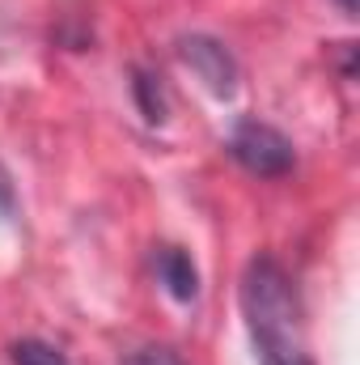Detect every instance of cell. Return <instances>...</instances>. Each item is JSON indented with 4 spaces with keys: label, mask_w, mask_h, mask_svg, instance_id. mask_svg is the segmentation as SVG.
<instances>
[{
    "label": "cell",
    "mask_w": 360,
    "mask_h": 365,
    "mask_svg": "<svg viewBox=\"0 0 360 365\" xmlns=\"http://www.w3.org/2000/svg\"><path fill=\"white\" fill-rule=\"evenodd\" d=\"M250 340L259 349V357L275 353H301L305 349V310H301V293L292 284V276L284 272L280 259L255 255L242 272L238 289Z\"/></svg>",
    "instance_id": "obj_1"
},
{
    "label": "cell",
    "mask_w": 360,
    "mask_h": 365,
    "mask_svg": "<svg viewBox=\"0 0 360 365\" xmlns=\"http://www.w3.org/2000/svg\"><path fill=\"white\" fill-rule=\"evenodd\" d=\"M225 149H229V158H233L242 170H250V175H259V179H284V175L297 166L292 140H288L280 128L263 123V119H238V128L229 132Z\"/></svg>",
    "instance_id": "obj_2"
},
{
    "label": "cell",
    "mask_w": 360,
    "mask_h": 365,
    "mask_svg": "<svg viewBox=\"0 0 360 365\" xmlns=\"http://www.w3.org/2000/svg\"><path fill=\"white\" fill-rule=\"evenodd\" d=\"M179 60L208 86V90L216 93V98H233L238 93V60H233V51L221 43V38H212V34H182L179 38Z\"/></svg>",
    "instance_id": "obj_3"
},
{
    "label": "cell",
    "mask_w": 360,
    "mask_h": 365,
    "mask_svg": "<svg viewBox=\"0 0 360 365\" xmlns=\"http://www.w3.org/2000/svg\"><path fill=\"white\" fill-rule=\"evenodd\" d=\"M153 272H157V280L166 284V293L174 302H195L199 297V268L182 247H170V242L157 247L153 251Z\"/></svg>",
    "instance_id": "obj_4"
},
{
    "label": "cell",
    "mask_w": 360,
    "mask_h": 365,
    "mask_svg": "<svg viewBox=\"0 0 360 365\" xmlns=\"http://www.w3.org/2000/svg\"><path fill=\"white\" fill-rule=\"evenodd\" d=\"M132 93H136V106L149 123H166V90H162V77L149 73V68H132Z\"/></svg>",
    "instance_id": "obj_5"
},
{
    "label": "cell",
    "mask_w": 360,
    "mask_h": 365,
    "mask_svg": "<svg viewBox=\"0 0 360 365\" xmlns=\"http://www.w3.org/2000/svg\"><path fill=\"white\" fill-rule=\"evenodd\" d=\"M13 365H73V361L55 344H47L38 336H26V340L13 344Z\"/></svg>",
    "instance_id": "obj_6"
},
{
    "label": "cell",
    "mask_w": 360,
    "mask_h": 365,
    "mask_svg": "<svg viewBox=\"0 0 360 365\" xmlns=\"http://www.w3.org/2000/svg\"><path fill=\"white\" fill-rule=\"evenodd\" d=\"M119 365H186V361H182L174 349H166V344H144V349L127 353Z\"/></svg>",
    "instance_id": "obj_7"
},
{
    "label": "cell",
    "mask_w": 360,
    "mask_h": 365,
    "mask_svg": "<svg viewBox=\"0 0 360 365\" xmlns=\"http://www.w3.org/2000/svg\"><path fill=\"white\" fill-rule=\"evenodd\" d=\"M263 365H314V357H309V349H301V353H275V357H263Z\"/></svg>",
    "instance_id": "obj_8"
},
{
    "label": "cell",
    "mask_w": 360,
    "mask_h": 365,
    "mask_svg": "<svg viewBox=\"0 0 360 365\" xmlns=\"http://www.w3.org/2000/svg\"><path fill=\"white\" fill-rule=\"evenodd\" d=\"M339 9H344V13H356V0H339Z\"/></svg>",
    "instance_id": "obj_9"
}]
</instances>
